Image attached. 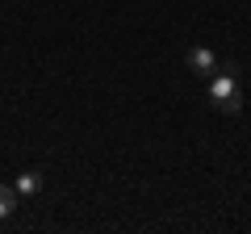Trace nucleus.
<instances>
[{
    "label": "nucleus",
    "mask_w": 251,
    "mask_h": 234,
    "mask_svg": "<svg viewBox=\"0 0 251 234\" xmlns=\"http://www.w3.org/2000/svg\"><path fill=\"white\" fill-rule=\"evenodd\" d=\"M209 96H214L218 105L226 109V113H239V109H243V92H239V80H234L230 71H226V75H214V84H209Z\"/></svg>",
    "instance_id": "obj_1"
},
{
    "label": "nucleus",
    "mask_w": 251,
    "mask_h": 234,
    "mask_svg": "<svg viewBox=\"0 0 251 234\" xmlns=\"http://www.w3.org/2000/svg\"><path fill=\"white\" fill-rule=\"evenodd\" d=\"M17 213V188H9V184H0V222L4 217Z\"/></svg>",
    "instance_id": "obj_4"
},
{
    "label": "nucleus",
    "mask_w": 251,
    "mask_h": 234,
    "mask_svg": "<svg viewBox=\"0 0 251 234\" xmlns=\"http://www.w3.org/2000/svg\"><path fill=\"white\" fill-rule=\"evenodd\" d=\"M188 67H193V71H214V50L193 46V50H188Z\"/></svg>",
    "instance_id": "obj_2"
},
{
    "label": "nucleus",
    "mask_w": 251,
    "mask_h": 234,
    "mask_svg": "<svg viewBox=\"0 0 251 234\" xmlns=\"http://www.w3.org/2000/svg\"><path fill=\"white\" fill-rule=\"evenodd\" d=\"M38 188H42V176L38 171H21L17 176V197H34Z\"/></svg>",
    "instance_id": "obj_3"
}]
</instances>
